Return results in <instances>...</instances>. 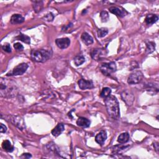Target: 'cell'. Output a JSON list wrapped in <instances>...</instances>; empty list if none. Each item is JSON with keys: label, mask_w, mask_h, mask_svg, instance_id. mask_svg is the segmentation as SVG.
<instances>
[{"label": "cell", "mask_w": 159, "mask_h": 159, "mask_svg": "<svg viewBox=\"0 0 159 159\" xmlns=\"http://www.w3.org/2000/svg\"><path fill=\"white\" fill-rule=\"evenodd\" d=\"M107 112L110 118L113 119H118L120 117L119 106L117 98L114 96H110L104 100Z\"/></svg>", "instance_id": "cell-1"}, {"label": "cell", "mask_w": 159, "mask_h": 159, "mask_svg": "<svg viewBox=\"0 0 159 159\" xmlns=\"http://www.w3.org/2000/svg\"><path fill=\"white\" fill-rule=\"evenodd\" d=\"M52 55V50L50 49H38L31 52L32 59L37 62L44 63L47 61Z\"/></svg>", "instance_id": "cell-2"}, {"label": "cell", "mask_w": 159, "mask_h": 159, "mask_svg": "<svg viewBox=\"0 0 159 159\" xmlns=\"http://www.w3.org/2000/svg\"><path fill=\"white\" fill-rule=\"evenodd\" d=\"M14 88L10 84V82H8L6 79L4 80L2 79L1 80V85H0V90L2 96H10L12 94Z\"/></svg>", "instance_id": "cell-3"}, {"label": "cell", "mask_w": 159, "mask_h": 159, "mask_svg": "<svg viewBox=\"0 0 159 159\" xmlns=\"http://www.w3.org/2000/svg\"><path fill=\"white\" fill-rule=\"evenodd\" d=\"M116 69V65L113 62L109 63H104L100 66L101 72L106 76H110L111 74L115 72Z\"/></svg>", "instance_id": "cell-4"}, {"label": "cell", "mask_w": 159, "mask_h": 159, "mask_svg": "<svg viewBox=\"0 0 159 159\" xmlns=\"http://www.w3.org/2000/svg\"><path fill=\"white\" fill-rule=\"evenodd\" d=\"M144 78L143 74L140 71H135L128 77V83L130 85H135L140 83Z\"/></svg>", "instance_id": "cell-5"}, {"label": "cell", "mask_w": 159, "mask_h": 159, "mask_svg": "<svg viewBox=\"0 0 159 159\" xmlns=\"http://www.w3.org/2000/svg\"><path fill=\"white\" fill-rule=\"evenodd\" d=\"M28 68V65L26 63H22L17 66H16L10 73H8L7 74L8 76L13 75V76H17V75H21L24 74L27 69Z\"/></svg>", "instance_id": "cell-6"}, {"label": "cell", "mask_w": 159, "mask_h": 159, "mask_svg": "<svg viewBox=\"0 0 159 159\" xmlns=\"http://www.w3.org/2000/svg\"><path fill=\"white\" fill-rule=\"evenodd\" d=\"M122 100L126 103L128 106H130L134 101V96L131 92L126 90L124 91L121 94Z\"/></svg>", "instance_id": "cell-7"}, {"label": "cell", "mask_w": 159, "mask_h": 159, "mask_svg": "<svg viewBox=\"0 0 159 159\" xmlns=\"http://www.w3.org/2000/svg\"><path fill=\"white\" fill-rule=\"evenodd\" d=\"M56 44L58 48L61 49H65L68 47L70 45V40L67 38L57 39L56 40Z\"/></svg>", "instance_id": "cell-8"}, {"label": "cell", "mask_w": 159, "mask_h": 159, "mask_svg": "<svg viewBox=\"0 0 159 159\" xmlns=\"http://www.w3.org/2000/svg\"><path fill=\"white\" fill-rule=\"evenodd\" d=\"M109 10L111 13L115 14L116 16L119 17H124L128 14V13L125 10H123V9L118 7H114V6L111 7L109 9Z\"/></svg>", "instance_id": "cell-9"}, {"label": "cell", "mask_w": 159, "mask_h": 159, "mask_svg": "<svg viewBox=\"0 0 159 159\" xmlns=\"http://www.w3.org/2000/svg\"><path fill=\"white\" fill-rule=\"evenodd\" d=\"M78 85L80 89L82 90H86L91 89L94 87L93 83L91 80H86L84 79H81L78 81Z\"/></svg>", "instance_id": "cell-10"}, {"label": "cell", "mask_w": 159, "mask_h": 159, "mask_svg": "<svg viewBox=\"0 0 159 159\" xmlns=\"http://www.w3.org/2000/svg\"><path fill=\"white\" fill-rule=\"evenodd\" d=\"M107 139V134L105 130H101L95 137L96 142L98 144L103 146Z\"/></svg>", "instance_id": "cell-11"}, {"label": "cell", "mask_w": 159, "mask_h": 159, "mask_svg": "<svg viewBox=\"0 0 159 159\" xmlns=\"http://www.w3.org/2000/svg\"><path fill=\"white\" fill-rule=\"evenodd\" d=\"M91 55L93 59L96 60H99L104 56L105 53L104 50H103L102 49H93L92 50Z\"/></svg>", "instance_id": "cell-12"}, {"label": "cell", "mask_w": 159, "mask_h": 159, "mask_svg": "<svg viewBox=\"0 0 159 159\" xmlns=\"http://www.w3.org/2000/svg\"><path fill=\"white\" fill-rule=\"evenodd\" d=\"M11 121L14 125L17 126L20 129H23L24 128V123L23 119L20 116H13L11 119Z\"/></svg>", "instance_id": "cell-13"}, {"label": "cell", "mask_w": 159, "mask_h": 159, "mask_svg": "<svg viewBox=\"0 0 159 159\" xmlns=\"http://www.w3.org/2000/svg\"><path fill=\"white\" fill-rule=\"evenodd\" d=\"M76 124L81 128H86L90 126V121L89 119H88L85 118L80 117L76 121Z\"/></svg>", "instance_id": "cell-14"}, {"label": "cell", "mask_w": 159, "mask_h": 159, "mask_svg": "<svg viewBox=\"0 0 159 159\" xmlns=\"http://www.w3.org/2000/svg\"><path fill=\"white\" fill-rule=\"evenodd\" d=\"M64 129L65 128L63 124L59 123L58 124L57 126L52 130V134L55 137H57L62 134V132L64 130Z\"/></svg>", "instance_id": "cell-15"}, {"label": "cell", "mask_w": 159, "mask_h": 159, "mask_svg": "<svg viewBox=\"0 0 159 159\" xmlns=\"http://www.w3.org/2000/svg\"><path fill=\"white\" fill-rule=\"evenodd\" d=\"M11 23L13 24H21L24 21V17L20 14H13L11 17Z\"/></svg>", "instance_id": "cell-16"}, {"label": "cell", "mask_w": 159, "mask_h": 159, "mask_svg": "<svg viewBox=\"0 0 159 159\" xmlns=\"http://www.w3.org/2000/svg\"><path fill=\"white\" fill-rule=\"evenodd\" d=\"M82 40L86 46H89L93 43V39L89 34L87 32H83L82 35Z\"/></svg>", "instance_id": "cell-17"}, {"label": "cell", "mask_w": 159, "mask_h": 159, "mask_svg": "<svg viewBox=\"0 0 159 159\" xmlns=\"http://www.w3.org/2000/svg\"><path fill=\"white\" fill-rule=\"evenodd\" d=\"M158 20V17L155 15V14H148L146 19H145V22L148 25H152L153 24H154L155 22H156Z\"/></svg>", "instance_id": "cell-18"}, {"label": "cell", "mask_w": 159, "mask_h": 159, "mask_svg": "<svg viewBox=\"0 0 159 159\" xmlns=\"http://www.w3.org/2000/svg\"><path fill=\"white\" fill-rule=\"evenodd\" d=\"M129 139L130 136L128 132H124V133H122L118 137V142H119L120 144H125L128 142L129 140Z\"/></svg>", "instance_id": "cell-19"}, {"label": "cell", "mask_w": 159, "mask_h": 159, "mask_svg": "<svg viewBox=\"0 0 159 159\" xmlns=\"http://www.w3.org/2000/svg\"><path fill=\"white\" fill-rule=\"evenodd\" d=\"M2 147L3 149H4L6 151L8 152H11L13 151L14 150V147L12 146L11 143L10 142V141H9L8 140H4L2 143Z\"/></svg>", "instance_id": "cell-20"}, {"label": "cell", "mask_w": 159, "mask_h": 159, "mask_svg": "<svg viewBox=\"0 0 159 159\" xmlns=\"http://www.w3.org/2000/svg\"><path fill=\"white\" fill-rule=\"evenodd\" d=\"M33 8L36 13L40 12L43 8V2L42 1H33Z\"/></svg>", "instance_id": "cell-21"}, {"label": "cell", "mask_w": 159, "mask_h": 159, "mask_svg": "<svg viewBox=\"0 0 159 159\" xmlns=\"http://www.w3.org/2000/svg\"><path fill=\"white\" fill-rule=\"evenodd\" d=\"M85 62V57L82 55H78L74 58V63L76 66H80L82 65Z\"/></svg>", "instance_id": "cell-22"}, {"label": "cell", "mask_w": 159, "mask_h": 159, "mask_svg": "<svg viewBox=\"0 0 159 159\" xmlns=\"http://www.w3.org/2000/svg\"><path fill=\"white\" fill-rule=\"evenodd\" d=\"M16 39H17V40H21V41H22L26 44H30V43H31L30 38L28 36H26V35H24L22 34H20L16 38Z\"/></svg>", "instance_id": "cell-23"}, {"label": "cell", "mask_w": 159, "mask_h": 159, "mask_svg": "<svg viewBox=\"0 0 159 159\" xmlns=\"http://www.w3.org/2000/svg\"><path fill=\"white\" fill-rule=\"evenodd\" d=\"M111 93V90L110 89V88L108 87H105L102 90V92H101V94H100V96L101 97V98H107V97L110 96Z\"/></svg>", "instance_id": "cell-24"}, {"label": "cell", "mask_w": 159, "mask_h": 159, "mask_svg": "<svg viewBox=\"0 0 159 159\" xmlns=\"http://www.w3.org/2000/svg\"><path fill=\"white\" fill-rule=\"evenodd\" d=\"M147 49H146V53L147 54H151L155 50V44L153 42H149L147 43Z\"/></svg>", "instance_id": "cell-25"}, {"label": "cell", "mask_w": 159, "mask_h": 159, "mask_svg": "<svg viewBox=\"0 0 159 159\" xmlns=\"http://www.w3.org/2000/svg\"><path fill=\"white\" fill-rule=\"evenodd\" d=\"M100 17H101L102 22H106L109 20L110 16H109V14L108 13V12L105 11H103L100 13Z\"/></svg>", "instance_id": "cell-26"}, {"label": "cell", "mask_w": 159, "mask_h": 159, "mask_svg": "<svg viewBox=\"0 0 159 159\" xmlns=\"http://www.w3.org/2000/svg\"><path fill=\"white\" fill-rule=\"evenodd\" d=\"M108 33V30L107 28H102L98 29V36L99 38H104L106 36Z\"/></svg>", "instance_id": "cell-27"}, {"label": "cell", "mask_w": 159, "mask_h": 159, "mask_svg": "<svg viewBox=\"0 0 159 159\" xmlns=\"http://www.w3.org/2000/svg\"><path fill=\"white\" fill-rule=\"evenodd\" d=\"M54 16L52 14V13H49V14H47L46 16H45L44 17V20L45 21H52L53 20H54Z\"/></svg>", "instance_id": "cell-28"}, {"label": "cell", "mask_w": 159, "mask_h": 159, "mask_svg": "<svg viewBox=\"0 0 159 159\" xmlns=\"http://www.w3.org/2000/svg\"><path fill=\"white\" fill-rule=\"evenodd\" d=\"M14 48L17 50H19V51H22L24 49V47L21 44H20V42H16L14 44Z\"/></svg>", "instance_id": "cell-29"}, {"label": "cell", "mask_w": 159, "mask_h": 159, "mask_svg": "<svg viewBox=\"0 0 159 159\" xmlns=\"http://www.w3.org/2000/svg\"><path fill=\"white\" fill-rule=\"evenodd\" d=\"M2 49H3L4 51H5L8 53L11 52V46L9 44H4V45L2 46Z\"/></svg>", "instance_id": "cell-30"}, {"label": "cell", "mask_w": 159, "mask_h": 159, "mask_svg": "<svg viewBox=\"0 0 159 159\" xmlns=\"http://www.w3.org/2000/svg\"><path fill=\"white\" fill-rule=\"evenodd\" d=\"M7 130V128L3 124H1V129H0V132L2 133H4Z\"/></svg>", "instance_id": "cell-31"}, {"label": "cell", "mask_w": 159, "mask_h": 159, "mask_svg": "<svg viewBox=\"0 0 159 159\" xmlns=\"http://www.w3.org/2000/svg\"><path fill=\"white\" fill-rule=\"evenodd\" d=\"M22 156H24L25 158H31L32 157L30 154H27V153H26V154H24L22 155Z\"/></svg>", "instance_id": "cell-32"}, {"label": "cell", "mask_w": 159, "mask_h": 159, "mask_svg": "<svg viewBox=\"0 0 159 159\" xmlns=\"http://www.w3.org/2000/svg\"><path fill=\"white\" fill-rule=\"evenodd\" d=\"M154 146H155L156 151H158V143H156L155 144H154Z\"/></svg>", "instance_id": "cell-33"}]
</instances>
